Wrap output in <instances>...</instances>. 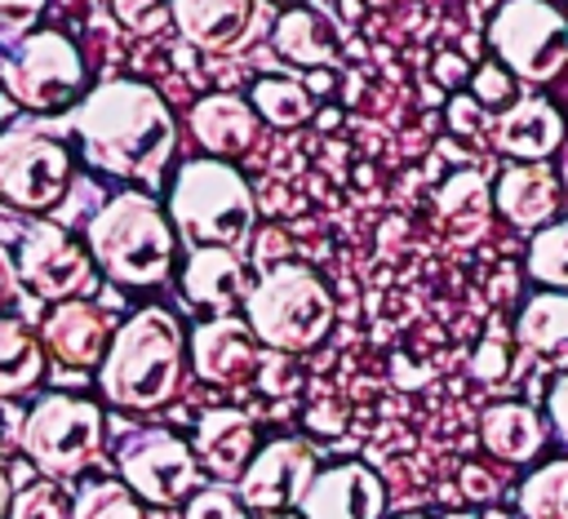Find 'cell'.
<instances>
[{
	"mask_svg": "<svg viewBox=\"0 0 568 519\" xmlns=\"http://www.w3.org/2000/svg\"><path fill=\"white\" fill-rule=\"evenodd\" d=\"M75 138L93 169L155 182L178 146V124L151 84L106 80L75 106Z\"/></svg>",
	"mask_w": 568,
	"mask_h": 519,
	"instance_id": "6da1fadb",
	"label": "cell"
},
{
	"mask_svg": "<svg viewBox=\"0 0 568 519\" xmlns=\"http://www.w3.org/2000/svg\"><path fill=\"white\" fill-rule=\"evenodd\" d=\"M182 364H186L182 324L164 306H142L115 328L98 364V386L115 408L151 413L178 395Z\"/></svg>",
	"mask_w": 568,
	"mask_h": 519,
	"instance_id": "7a4b0ae2",
	"label": "cell"
},
{
	"mask_svg": "<svg viewBox=\"0 0 568 519\" xmlns=\"http://www.w3.org/2000/svg\"><path fill=\"white\" fill-rule=\"evenodd\" d=\"M84 235L93 266L124 288L164 284L173 271L178 231L169 222V208H160V200H151L146 191H120L102 200Z\"/></svg>",
	"mask_w": 568,
	"mask_h": 519,
	"instance_id": "3957f363",
	"label": "cell"
},
{
	"mask_svg": "<svg viewBox=\"0 0 568 519\" xmlns=\"http://www.w3.org/2000/svg\"><path fill=\"white\" fill-rule=\"evenodd\" d=\"M169 222L191 248H200V244L240 248L253 235L257 204H253V191H248L244 173L231 160L204 155V160H186L173 173Z\"/></svg>",
	"mask_w": 568,
	"mask_h": 519,
	"instance_id": "277c9868",
	"label": "cell"
},
{
	"mask_svg": "<svg viewBox=\"0 0 568 519\" xmlns=\"http://www.w3.org/2000/svg\"><path fill=\"white\" fill-rule=\"evenodd\" d=\"M333 315H337V306H333L328 284L302 262L266 266L244 297L248 328L275 355H297V350L320 346L333 328Z\"/></svg>",
	"mask_w": 568,
	"mask_h": 519,
	"instance_id": "5b68a950",
	"label": "cell"
},
{
	"mask_svg": "<svg viewBox=\"0 0 568 519\" xmlns=\"http://www.w3.org/2000/svg\"><path fill=\"white\" fill-rule=\"evenodd\" d=\"M102 435H106L102 408L80 395H44L18 426V444L44 479L80 475L98 457Z\"/></svg>",
	"mask_w": 568,
	"mask_h": 519,
	"instance_id": "8992f818",
	"label": "cell"
},
{
	"mask_svg": "<svg viewBox=\"0 0 568 519\" xmlns=\"http://www.w3.org/2000/svg\"><path fill=\"white\" fill-rule=\"evenodd\" d=\"M84 58L62 31H27L0 58V84L18 106L67 111L84 102Z\"/></svg>",
	"mask_w": 568,
	"mask_h": 519,
	"instance_id": "52a82bcc",
	"label": "cell"
},
{
	"mask_svg": "<svg viewBox=\"0 0 568 519\" xmlns=\"http://www.w3.org/2000/svg\"><path fill=\"white\" fill-rule=\"evenodd\" d=\"M71 151L67 142L40 124L22 120L0 129V200L22 213L58 208L71 186Z\"/></svg>",
	"mask_w": 568,
	"mask_h": 519,
	"instance_id": "ba28073f",
	"label": "cell"
},
{
	"mask_svg": "<svg viewBox=\"0 0 568 519\" xmlns=\"http://www.w3.org/2000/svg\"><path fill=\"white\" fill-rule=\"evenodd\" d=\"M497 62L528 84H546L568 67V18L550 0H506L488 22Z\"/></svg>",
	"mask_w": 568,
	"mask_h": 519,
	"instance_id": "9c48e42d",
	"label": "cell"
},
{
	"mask_svg": "<svg viewBox=\"0 0 568 519\" xmlns=\"http://www.w3.org/2000/svg\"><path fill=\"white\" fill-rule=\"evenodd\" d=\"M115 466L124 475V484L151 501V506H178L195 492L200 484V461L195 448L182 444L173 430H155V426H133L120 435V452Z\"/></svg>",
	"mask_w": 568,
	"mask_h": 519,
	"instance_id": "30bf717a",
	"label": "cell"
},
{
	"mask_svg": "<svg viewBox=\"0 0 568 519\" xmlns=\"http://www.w3.org/2000/svg\"><path fill=\"white\" fill-rule=\"evenodd\" d=\"M89 244L67 235L53 222H36L22 231L18 244V279L40 302H71L89 284Z\"/></svg>",
	"mask_w": 568,
	"mask_h": 519,
	"instance_id": "8fae6325",
	"label": "cell"
},
{
	"mask_svg": "<svg viewBox=\"0 0 568 519\" xmlns=\"http://www.w3.org/2000/svg\"><path fill=\"white\" fill-rule=\"evenodd\" d=\"M315 475H320V466H315V448L306 439H271L266 448L253 452V461L235 479V497L244 510L280 515L302 501V492L311 488Z\"/></svg>",
	"mask_w": 568,
	"mask_h": 519,
	"instance_id": "7c38bea8",
	"label": "cell"
},
{
	"mask_svg": "<svg viewBox=\"0 0 568 519\" xmlns=\"http://www.w3.org/2000/svg\"><path fill=\"white\" fill-rule=\"evenodd\" d=\"M186 355H191L195 377H204L213 386H235V381H244L262 364V342L248 328V319L213 315V319L191 328Z\"/></svg>",
	"mask_w": 568,
	"mask_h": 519,
	"instance_id": "4fadbf2b",
	"label": "cell"
},
{
	"mask_svg": "<svg viewBox=\"0 0 568 519\" xmlns=\"http://www.w3.org/2000/svg\"><path fill=\"white\" fill-rule=\"evenodd\" d=\"M386 488L364 461H337L311 479L297 501L302 519H382Z\"/></svg>",
	"mask_w": 568,
	"mask_h": 519,
	"instance_id": "5bb4252c",
	"label": "cell"
},
{
	"mask_svg": "<svg viewBox=\"0 0 568 519\" xmlns=\"http://www.w3.org/2000/svg\"><path fill=\"white\" fill-rule=\"evenodd\" d=\"M493 204L497 213L519 226V231H541L555 222V208L564 204V182L550 164L541 160H519L510 169H501L497 186H493Z\"/></svg>",
	"mask_w": 568,
	"mask_h": 519,
	"instance_id": "9a60e30c",
	"label": "cell"
},
{
	"mask_svg": "<svg viewBox=\"0 0 568 519\" xmlns=\"http://www.w3.org/2000/svg\"><path fill=\"white\" fill-rule=\"evenodd\" d=\"M111 337H115V333H111L102 306H89V302H80V297L58 302V306L44 315V328H40L44 350H49L58 364L80 368V373H89V368L102 364Z\"/></svg>",
	"mask_w": 568,
	"mask_h": 519,
	"instance_id": "2e32d148",
	"label": "cell"
},
{
	"mask_svg": "<svg viewBox=\"0 0 568 519\" xmlns=\"http://www.w3.org/2000/svg\"><path fill=\"white\" fill-rule=\"evenodd\" d=\"M195 461L204 475H213L217 484H235L244 475V466L257 452V430L253 417L240 408H209L195 421Z\"/></svg>",
	"mask_w": 568,
	"mask_h": 519,
	"instance_id": "e0dca14e",
	"label": "cell"
},
{
	"mask_svg": "<svg viewBox=\"0 0 568 519\" xmlns=\"http://www.w3.org/2000/svg\"><path fill=\"white\" fill-rule=\"evenodd\" d=\"M186 124H191V138L204 146V155H213V160H235V155H244V151H253V142H257V111H253V102H244V98H235V93H209V98H200L195 106H191V115H186Z\"/></svg>",
	"mask_w": 568,
	"mask_h": 519,
	"instance_id": "ac0fdd59",
	"label": "cell"
},
{
	"mask_svg": "<svg viewBox=\"0 0 568 519\" xmlns=\"http://www.w3.org/2000/svg\"><path fill=\"white\" fill-rule=\"evenodd\" d=\"M564 115L537 98V93H524L515 98L497 120H493V138L497 146L510 155V160H550L559 146H564Z\"/></svg>",
	"mask_w": 568,
	"mask_h": 519,
	"instance_id": "d6986e66",
	"label": "cell"
},
{
	"mask_svg": "<svg viewBox=\"0 0 568 519\" xmlns=\"http://www.w3.org/2000/svg\"><path fill=\"white\" fill-rule=\"evenodd\" d=\"M248 271L240 262L235 248H222V244H200L186 253V266H182V293L195 302V306H209V311H231L235 302L248 297Z\"/></svg>",
	"mask_w": 568,
	"mask_h": 519,
	"instance_id": "ffe728a7",
	"label": "cell"
},
{
	"mask_svg": "<svg viewBox=\"0 0 568 519\" xmlns=\"http://www.w3.org/2000/svg\"><path fill=\"white\" fill-rule=\"evenodd\" d=\"M169 18L195 49H235L253 31L257 0H169Z\"/></svg>",
	"mask_w": 568,
	"mask_h": 519,
	"instance_id": "44dd1931",
	"label": "cell"
},
{
	"mask_svg": "<svg viewBox=\"0 0 568 519\" xmlns=\"http://www.w3.org/2000/svg\"><path fill=\"white\" fill-rule=\"evenodd\" d=\"M479 439L484 448L497 457V461H510V466H524L541 452L546 444V421L541 413H532L528 404H493L479 413Z\"/></svg>",
	"mask_w": 568,
	"mask_h": 519,
	"instance_id": "7402d4cb",
	"label": "cell"
},
{
	"mask_svg": "<svg viewBox=\"0 0 568 519\" xmlns=\"http://www.w3.org/2000/svg\"><path fill=\"white\" fill-rule=\"evenodd\" d=\"M515 337L528 355L550 359V364H568V293L546 288V293L528 297L519 319H515Z\"/></svg>",
	"mask_w": 568,
	"mask_h": 519,
	"instance_id": "603a6c76",
	"label": "cell"
},
{
	"mask_svg": "<svg viewBox=\"0 0 568 519\" xmlns=\"http://www.w3.org/2000/svg\"><path fill=\"white\" fill-rule=\"evenodd\" d=\"M271 49L284 58V62H297V67H328L337 58V40H333V27L315 13V9H284L275 18V31H271Z\"/></svg>",
	"mask_w": 568,
	"mask_h": 519,
	"instance_id": "cb8c5ba5",
	"label": "cell"
},
{
	"mask_svg": "<svg viewBox=\"0 0 568 519\" xmlns=\"http://www.w3.org/2000/svg\"><path fill=\"white\" fill-rule=\"evenodd\" d=\"M44 377V342L27 333L22 319L0 315V399L27 395Z\"/></svg>",
	"mask_w": 568,
	"mask_h": 519,
	"instance_id": "d4e9b609",
	"label": "cell"
},
{
	"mask_svg": "<svg viewBox=\"0 0 568 519\" xmlns=\"http://www.w3.org/2000/svg\"><path fill=\"white\" fill-rule=\"evenodd\" d=\"M488 208H497V204H493V191H488L484 173H475V169L453 173L439 191V213L453 231H462V240H475L488 226Z\"/></svg>",
	"mask_w": 568,
	"mask_h": 519,
	"instance_id": "484cf974",
	"label": "cell"
},
{
	"mask_svg": "<svg viewBox=\"0 0 568 519\" xmlns=\"http://www.w3.org/2000/svg\"><path fill=\"white\" fill-rule=\"evenodd\" d=\"M248 102H253L257 120H266L271 129H297V124H306L315 115L311 89L302 80H293V75H262L253 84Z\"/></svg>",
	"mask_w": 568,
	"mask_h": 519,
	"instance_id": "4316f807",
	"label": "cell"
},
{
	"mask_svg": "<svg viewBox=\"0 0 568 519\" xmlns=\"http://www.w3.org/2000/svg\"><path fill=\"white\" fill-rule=\"evenodd\" d=\"M519 510L524 519H568V457L537 466L519 484Z\"/></svg>",
	"mask_w": 568,
	"mask_h": 519,
	"instance_id": "83f0119b",
	"label": "cell"
},
{
	"mask_svg": "<svg viewBox=\"0 0 568 519\" xmlns=\"http://www.w3.org/2000/svg\"><path fill=\"white\" fill-rule=\"evenodd\" d=\"M71 519H146V515H142V497L124 479H93L80 484V492L71 497Z\"/></svg>",
	"mask_w": 568,
	"mask_h": 519,
	"instance_id": "f1b7e54d",
	"label": "cell"
},
{
	"mask_svg": "<svg viewBox=\"0 0 568 519\" xmlns=\"http://www.w3.org/2000/svg\"><path fill=\"white\" fill-rule=\"evenodd\" d=\"M528 275L546 288L568 293V217L541 226L528 240Z\"/></svg>",
	"mask_w": 568,
	"mask_h": 519,
	"instance_id": "f546056e",
	"label": "cell"
},
{
	"mask_svg": "<svg viewBox=\"0 0 568 519\" xmlns=\"http://www.w3.org/2000/svg\"><path fill=\"white\" fill-rule=\"evenodd\" d=\"M9 519H71V506L53 479H36V484H22L13 492Z\"/></svg>",
	"mask_w": 568,
	"mask_h": 519,
	"instance_id": "4dcf8cb0",
	"label": "cell"
},
{
	"mask_svg": "<svg viewBox=\"0 0 568 519\" xmlns=\"http://www.w3.org/2000/svg\"><path fill=\"white\" fill-rule=\"evenodd\" d=\"M182 519H244V506H240V497H231V488L213 484V488H195L186 497Z\"/></svg>",
	"mask_w": 568,
	"mask_h": 519,
	"instance_id": "1f68e13d",
	"label": "cell"
},
{
	"mask_svg": "<svg viewBox=\"0 0 568 519\" xmlns=\"http://www.w3.org/2000/svg\"><path fill=\"white\" fill-rule=\"evenodd\" d=\"M470 89H475V102H479V106H510V98H515V75H510L501 62H484V67L470 75Z\"/></svg>",
	"mask_w": 568,
	"mask_h": 519,
	"instance_id": "d6a6232c",
	"label": "cell"
},
{
	"mask_svg": "<svg viewBox=\"0 0 568 519\" xmlns=\"http://www.w3.org/2000/svg\"><path fill=\"white\" fill-rule=\"evenodd\" d=\"M115 13H120V22H124L129 31H138V35H151V31H160L164 22H173V18H169V0H115Z\"/></svg>",
	"mask_w": 568,
	"mask_h": 519,
	"instance_id": "836d02e7",
	"label": "cell"
},
{
	"mask_svg": "<svg viewBox=\"0 0 568 519\" xmlns=\"http://www.w3.org/2000/svg\"><path fill=\"white\" fill-rule=\"evenodd\" d=\"M44 4L49 0H0V40H22L27 35V27L44 13Z\"/></svg>",
	"mask_w": 568,
	"mask_h": 519,
	"instance_id": "e575fe53",
	"label": "cell"
},
{
	"mask_svg": "<svg viewBox=\"0 0 568 519\" xmlns=\"http://www.w3.org/2000/svg\"><path fill=\"white\" fill-rule=\"evenodd\" d=\"M501 373H506V342L493 333V337L475 350V377H484V381H501Z\"/></svg>",
	"mask_w": 568,
	"mask_h": 519,
	"instance_id": "d590c367",
	"label": "cell"
},
{
	"mask_svg": "<svg viewBox=\"0 0 568 519\" xmlns=\"http://www.w3.org/2000/svg\"><path fill=\"white\" fill-rule=\"evenodd\" d=\"M546 413H550V430L559 444H568V373L555 377V386L546 390Z\"/></svg>",
	"mask_w": 568,
	"mask_h": 519,
	"instance_id": "8d00e7d4",
	"label": "cell"
},
{
	"mask_svg": "<svg viewBox=\"0 0 568 519\" xmlns=\"http://www.w3.org/2000/svg\"><path fill=\"white\" fill-rule=\"evenodd\" d=\"M18 284H22V279H18V262H13V257H9V248L0 244V306H9V302H13Z\"/></svg>",
	"mask_w": 568,
	"mask_h": 519,
	"instance_id": "74e56055",
	"label": "cell"
},
{
	"mask_svg": "<svg viewBox=\"0 0 568 519\" xmlns=\"http://www.w3.org/2000/svg\"><path fill=\"white\" fill-rule=\"evenodd\" d=\"M475 115L484 120V111H479V102H475V98H457V102L448 106V120H453V129H462V133H470V129H475Z\"/></svg>",
	"mask_w": 568,
	"mask_h": 519,
	"instance_id": "f35d334b",
	"label": "cell"
},
{
	"mask_svg": "<svg viewBox=\"0 0 568 519\" xmlns=\"http://www.w3.org/2000/svg\"><path fill=\"white\" fill-rule=\"evenodd\" d=\"M462 71H466V67L457 62V53H444V58L435 62V75H439L444 84H457V80H462Z\"/></svg>",
	"mask_w": 568,
	"mask_h": 519,
	"instance_id": "ab89813d",
	"label": "cell"
},
{
	"mask_svg": "<svg viewBox=\"0 0 568 519\" xmlns=\"http://www.w3.org/2000/svg\"><path fill=\"white\" fill-rule=\"evenodd\" d=\"M13 475L4 470V457H0V519H9V506H13Z\"/></svg>",
	"mask_w": 568,
	"mask_h": 519,
	"instance_id": "60d3db41",
	"label": "cell"
},
{
	"mask_svg": "<svg viewBox=\"0 0 568 519\" xmlns=\"http://www.w3.org/2000/svg\"><path fill=\"white\" fill-rule=\"evenodd\" d=\"M266 519H302V515H284V510H280V515H266Z\"/></svg>",
	"mask_w": 568,
	"mask_h": 519,
	"instance_id": "b9f144b4",
	"label": "cell"
},
{
	"mask_svg": "<svg viewBox=\"0 0 568 519\" xmlns=\"http://www.w3.org/2000/svg\"><path fill=\"white\" fill-rule=\"evenodd\" d=\"M399 519H430V515H399Z\"/></svg>",
	"mask_w": 568,
	"mask_h": 519,
	"instance_id": "7bdbcfd3",
	"label": "cell"
},
{
	"mask_svg": "<svg viewBox=\"0 0 568 519\" xmlns=\"http://www.w3.org/2000/svg\"><path fill=\"white\" fill-rule=\"evenodd\" d=\"M488 519H506V515H488Z\"/></svg>",
	"mask_w": 568,
	"mask_h": 519,
	"instance_id": "ee69618b",
	"label": "cell"
},
{
	"mask_svg": "<svg viewBox=\"0 0 568 519\" xmlns=\"http://www.w3.org/2000/svg\"><path fill=\"white\" fill-rule=\"evenodd\" d=\"M377 4H386V0H377Z\"/></svg>",
	"mask_w": 568,
	"mask_h": 519,
	"instance_id": "f6af8a7d",
	"label": "cell"
}]
</instances>
